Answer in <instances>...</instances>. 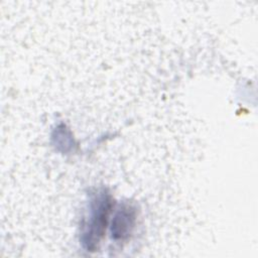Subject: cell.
<instances>
[{"label": "cell", "instance_id": "6da1fadb", "mask_svg": "<svg viewBox=\"0 0 258 258\" xmlns=\"http://www.w3.org/2000/svg\"><path fill=\"white\" fill-rule=\"evenodd\" d=\"M113 199L105 190L100 191L91 202V213L84 226L82 243L88 251H95L103 238L113 208Z\"/></svg>", "mask_w": 258, "mask_h": 258}, {"label": "cell", "instance_id": "7a4b0ae2", "mask_svg": "<svg viewBox=\"0 0 258 258\" xmlns=\"http://www.w3.org/2000/svg\"><path fill=\"white\" fill-rule=\"evenodd\" d=\"M135 222L136 209L130 204H123L112 221V238L121 241L128 239L135 227Z\"/></svg>", "mask_w": 258, "mask_h": 258}]
</instances>
